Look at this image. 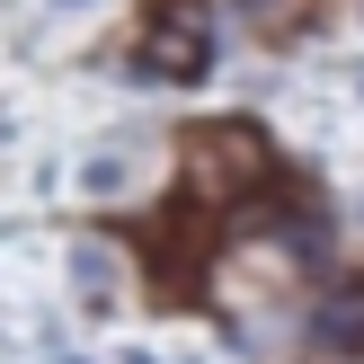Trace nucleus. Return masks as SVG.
Here are the masks:
<instances>
[{"label":"nucleus","mask_w":364,"mask_h":364,"mask_svg":"<svg viewBox=\"0 0 364 364\" xmlns=\"http://www.w3.org/2000/svg\"><path fill=\"white\" fill-rule=\"evenodd\" d=\"M187 169H196V196L231 205V196H249L276 160H267V142L249 134V124H205V134L187 142Z\"/></svg>","instance_id":"nucleus-1"},{"label":"nucleus","mask_w":364,"mask_h":364,"mask_svg":"<svg viewBox=\"0 0 364 364\" xmlns=\"http://www.w3.org/2000/svg\"><path fill=\"white\" fill-rule=\"evenodd\" d=\"M213 63V36H205V9H169L151 36V71H169V80H187V71Z\"/></svg>","instance_id":"nucleus-2"},{"label":"nucleus","mask_w":364,"mask_h":364,"mask_svg":"<svg viewBox=\"0 0 364 364\" xmlns=\"http://www.w3.org/2000/svg\"><path fill=\"white\" fill-rule=\"evenodd\" d=\"M320 338L329 347H364V294H329L320 302Z\"/></svg>","instance_id":"nucleus-3"},{"label":"nucleus","mask_w":364,"mask_h":364,"mask_svg":"<svg viewBox=\"0 0 364 364\" xmlns=\"http://www.w3.org/2000/svg\"><path fill=\"white\" fill-rule=\"evenodd\" d=\"M71 284H80L89 302H107V294H116V258H107L98 240H80V249H71Z\"/></svg>","instance_id":"nucleus-4"},{"label":"nucleus","mask_w":364,"mask_h":364,"mask_svg":"<svg viewBox=\"0 0 364 364\" xmlns=\"http://www.w3.org/2000/svg\"><path fill=\"white\" fill-rule=\"evenodd\" d=\"M80 187H89V196H124V160H116V151H98V160H89V178H80Z\"/></svg>","instance_id":"nucleus-5"},{"label":"nucleus","mask_w":364,"mask_h":364,"mask_svg":"<svg viewBox=\"0 0 364 364\" xmlns=\"http://www.w3.org/2000/svg\"><path fill=\"white\" fill-rule=\"evenodd\" d=\"M240 18H258V27H276V18H294V0H240Z\"/></svg>","instance_id":"nucleus-6"},{"label":"nucleus","mask_w":364,"mask_h":364,"mask_svg":"<svg viewBox=\"0 0 364 364\" xmlns=\"http://www.w3.org/2000/svg\"><path fill=\"white\" fill-rule=\"evenodd\" d=\"M53 9H89V0H53Z\"/></svg>","instance_id":"nucleus-7"},{"label":"nucleus","mask_w":364,"mask_h":364,"mask_svg":"<svg viewBox=\"0 0 364 364\" xmlns=\"http://www.w3.org/2000/svg\"><path fill=\"white\" fill-rule=\"evenodd\" d=\"M63 364H80V355H63Z\"/></svg>","instance_id":"nucleus-8"}]
</instances>
